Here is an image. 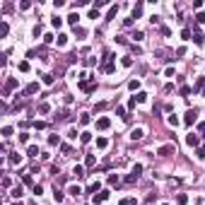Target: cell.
<instances>
[{
    "label": "cell",
    "instance_id": "6da1fadb",
    "mask_svg": "<svg viewBox=\"0 0 205 205\" xmlns=\"http://www.w3.org/2000/svg\"><path fill=\"white\" fill-rule=\"evenodd\" d=\"M159 157H171V155H176V145L174 142H167V145H162V147L157 150Z\"/></svg>",
    "mask_w": 205,
    "mask_h": 205
},
{
    "label": "cell",
    "instance_id": "7a4b0ae2",
    "mask_svg": "<svg viewBox=\"0 0 205 205\" xmlns=\"http://www.w3.org/2000/svg\"><path fill=\"white\" fill-rule=\"evenodd\" d=\"M196 121H198V111L196 109H188V111L184 113V123H186V126H193Z\"/></svg>",
    "mask_w": 205,
    "mask_h": 205
},
{
    "label": "cell",
    "instance_id": "3957f363",
    "mask_svg": "<svg viewBox=\"0 0 205 205\" xmlns=\"http://www.w3.org/2000/svg\"><path fill=\"white\" fill-rule=\"evenodd\" d=\"M111 128V118L109 116H99L97 118V131H109Z\"/></svg>",
    "mask_w": 205,
    "mask_h": 205
},
{
    "label": "cell",
    "instance_id": "277c9868",
    "mask_svg": "<svg viewBox=\"0 0 205 205\" xmlns=\"http://www.w3.org/2000/svg\"><path fill=\"white\" fill-rule=\"evenodd\" d=\"M80 89H82V92H94V89H97V80H92V82H89V80H80Z\"/></svg>",
    "mask_w": 205,
    "mask_h": 205
},
{
    "label": "cell",
    "instance_id": "5b68a950",
    "mask_svg": "<svg viewBox=\"0 0 205 205\" xmlns=\"http://www.w3.org/2000/svg\"><path fill=\"white\" fill-rule=\"evenodd\" d=\"M106 198H109V191H99L97 196H92V203H94V205H102Z\"/></svg>",
    "mask_w": 205,
    "mask_h": 205
},
{
    "label": "cell",
    "instance_id": "8992f818",
    "mask_svg": "<svg viewBox=\"0 0 205 205\" xmlns=\"http://www.w3.org/2000/svg\"><path fill=\"white\" fill-rule=\"evenodd\" d=\"M198 142H200V138H198L196 133H188L186 135V145L188 147H198Z\"/></svg>",
    "mask_w": 205,
    "mask_h": 205
},
{
    "label": "cell",
    "instance_id": "52a82bcc",
    "mask_svg": "<svg viewBox=\"0 0 205 205\" xmlns=\"http://www.w3.org/2000/svg\"><path fill=\"white\" fill-rule=\"evenodd\" d=\"M15 87H17V80H15V77H10L7 82H5V89H2V94H5V97H7V94L12 92V89H15Z\"/></svg>",
    "mask_w": 205,
    "mask_h": 205
},
{
    "label": "cell",
    "instance_id": "ba28073f",
    "mask_svg": "<svg viewBox=\"0 0 205 205\" xmlns=\"http://www.w3.org/2000/svg\"><path fill=\"white\" fill-rule=\"evenodd\" d=\"M145 138V128H133L131 131V140H142Z\"/></svg>",
    "mask_w": 205,
    "mask_h": 205
},
{
    "label": "cell",
    "instance_id": "9c48e42d",
    "mask_svg": "<svg viewBox=\"0 0 205 205\" xmlns=\"http://www.w3.org/2000/svg\"><path fill=\"white\" fill-rule=\"evenodd\" d=\"M36 92H39V82H29L24 89V94H36Z\"/></svg>",
    "mask_w": 205,
    "mask_h": 205
},
{
    "label": "cell",
    "instance_id": "30bf717a",
    "mask_svg": "<svg viewBox=\"0 0 205 205\" xmlns=\"http://www.w3.org/2000/svg\"><path fill=\"white\" fill-rule=\"evenodd\" d=\"M73 176L82 179V176H84V167H80V164H75V167H73Z\"/></svg>",
    "mask_w": 205,
    "mask_h": 205
},
{
    "label": "cell",
    "instance_id": "8fae6325",
    "mask_svg": "<svg viewBox=\"0 0 205 205\" xmlns=\"http://www.w3.org/2000/svg\"><path fill=\"white\" fill-rule=\"evenodd\" d=\"M99 188H102V184H99V181H94V184H89L87 193H94V196H97V193H99Z\"/></svg>",
    "mask_w": 205,
    "mask_h": 205
},
{
    "label": "cell",
    "instance_id": "7c38bea8",
    "mask_svg": "<svg viewBox=\"0 0 205 205\" xmlns=\"http://www.w3.org/2000/svg\"><path fill=\"white\" fill-rule=\"evenodd\" d=\"M203 87H205V80H203V77H198L196 84H193V92H203Z\"/></svg>",
    "mask_w": 205,
    "mask_h": 205
},
{
    "label": "cell",
    "instance_id": "4fadbf2b",
    "mask_svg": "<svg viewBox=\"0 0 205 205\" xmlns=\"http://www.w3.org/2000/svg\"><path fill=\"white\" fill-rule=\"evenodd\" d=\"M97 147H99V150H106V147H109V140L99 135V138H97Z\"/></svg>",
    "mask_w": 205,
    "mask_h": 205
},
{
    "label": "cell",
    "instance_id": "5bb4252c",
    "mask_svg": "<svg viewBox=\"0 0 205 205\" xmlns=\"http://www.w3.org/2000/svg\"><path fill=\"white\" fill-rule=\"evenodd\" d=\"M193 41H196V46H203V44H205V36L200 34V31H196V34H193Z\"/></svg>",
    "mask_w": 205,
    "mask_h": 205
},
{
    "label": "cell",
    "instance_id": "9a60e30c",
    "mask_svg": "<svg viewBox=\"0 0 205 205\" xmlns=\"http://www.w3.org/2000/svg\"><path fill=\"white\" fill-rule=\"evenodd\" d=\"M191 92H193V87H188V84H181V89H179V94H181V97H188Z\"/></svg>",
    "mask_w": 205,
    "mask_h": 205
},
{
    "label": "cell",
    "instance_id": "2e32d148",
    "mask_svg": "<svg viewBox=\"0 0 205 205\" xmlns=\"http://www.w3.org/2000/svg\"><path fill=\"white\" fill-rule=\"evenodd\" d=\"M22 193H24V188H22V186H17V188L10 191V196H12V198H22Z\"/></svg>",
    "mask_w": 205,
    "mask_h": 205
},
{
    "label": "cell",
    "instance_id": "e0dca14e",
    "mask_svg": "<svg viewBox=\"0 0 205 205\" xmlns=\"http://www.w3.org/2000/svg\"><path fill=\"white\" fill-rule=\"evenodd\" d=\"M140 15H142V2H135V7H133V19L140 17Z\"/></svg>",
    "mask_w": 205,
    "mask_h": 205
},
{
    "label": "cell",
    "instance_id": "ac0fdd59",
    "mask_svg": "<svg viewBox=\"0 0 205 205\" xmlns=\"http://www.w3.org/2000/svg\"><path fill=\"white\" fill-rule=\"evenodd\" d=\"M27 155H29V157H39V147H36V145H29Z\"/></svg>",
    "mask_w": 205,
    "mask_h": 205
},
{
    "label": "cell",
    "instance_id": "d6986e66",
    "mask_svg": "<svg viewBox=\"0 0 205 205\" xmlns=\"http://www.w3.org/2000/svg\"><path fill=\"white\" fill-rule=\"evenodd\" d=\"M128 89H131V92H138L140 89V80H131V82H128Z\"/></svg>",
    "mask_w": 205,
    "mask_h": 205
},
{
    "label": "cell",
    "instance_id": "ffe728a7",
    "mask_svg": "<svg viewBox=\"0 0 205 205\" xmlns=\"http://www.w3.org/2000/svg\"><path fill=\"white\" fill-rule=\"evenodd\" d=\"M48 145H51V147L60 145V138H58V135H48Z\"/></svg>",
    "mask_w": 205,
    "mask_h": 205
},
{
    "label": "cell",
    "instance_id": "44dd1931",
    "mask_svg": "<svg viewBox=\"0 0 205 205\" xmlns=\"http://www.w3.org/2000/svg\"><path fill=\"white\" fill-rule=\"evenodd\" d=\"M97 164V157L94 155H87V159H84V167H94Z\"/></svg>",
    "mask_w": 205,
    "mask_h": 205
},
{
    "label": "cell",
    "instance_id": "7402d4cb",
    "mask_svg": "<svg viewBox=\"0 0 205 205\" xmlns=\"http://www.w3.org/2000/svg\"><path fill=\"white\" fill-rule=\"evenodd\" d=\"M68 193H70V196H75V198H77V196H80V193H82V188H80V186H70V188H68Z\"/></svg>",
    "mask_w": 205,
    "mask_h": 205
},
{
    "label": "cell",
    "instance_id": "603a6c76",
    "mask_svg": "<svg viewBox=\"0 0 205 205\" xmlns=\"http://www.w3.org/2000/svg\"><path fill=\"white\" fill-rule=\"evenodd\" d=\"M135 102H138V104H145V102H147V94H145V92H138V94H135Z\"/></svg>",
    "mask_w": 205,
    "mask_h": 205
},
{
    "label": "cell",
    "instance_id": "cb8c5ba5",
    "mask_svg": "<svg viewBox=\"0 0 205 205\" xmlns=\"http://www.w3.org/2000/svg\"><path fill=\"white\" fill-rule=\"evenodd\" d=\"M121 65H123V68H131V65H133V58H131V56H123V58H121Z\"/></svg>",
    "mask_w": 205,
    "mask_h": 205
},
{
    "label": "cell",
    "instance_id": "d4e9b609",
    "mask_svg": "<svg viewBox=\"0 0 205 205\" xmlns=\"http://www.w3.org/2000/svg\"><path fill=\"white\" fill-rule=\"evenodd\" d=\"M176 203L179 205H186L188 203V196H186V193H179V196H176Z\"/></svg>",
    "mask_w": 205,
    "mask_h": 205
},
{
    "label": "cell",
    "instance_id": "484cf974",
    "mask_svg": "<svg viewBox=\"0 0 205 205\" xmlns=\"http://www.w3.org/2000/svg\"><path fill=\"white\" fill-rule=\"evenodd\" d=\"M7 31H10V27H7V22H2V24H0V36L5 39V36H7Z\"/></svg>",
    "mask_w": 205,
    "mask_h": 205
},
{
    "label": "cell",
    "instance_id": "4316f807",
    "mask_svg": "<svg viewBox=\"0 0 205 205\" xmlns=\"http://www.w3.org/2000/svg\"><path fill=\"white\" fill-rule=\"evenodd\" d=\"M89 121H92L89 113H82V116H80V126H89Z\"/></svg>",
    "mask_w": 205,
    "mask_h": 205
},
{
    "label": "cell",
    "instance_id": "83f0119b",
    "mask_svg": "<svg viewBox=\"0 0 205 205\" xmlns=\"http://www.w3.org/2000/svg\"><path fill=\"white\" fill-rule=\"evenodd\" d=\"M121 179H118V174H109V186H116Z\"/></svg>",
    "mask_w": 205,
    "mask_h": 205
},
{
    "label": "cell",
    "instance_id": "f1b7e54d",
    "mask_svg": "<svg viewBox=\"0 0 205 205\" xmlns=\"http://www.w3.org/2000/svg\"><path fill=\"white\" fill-rule=\"evenodd\" d=\"M31 191H34V196H41V193H44V186H41V184H34Z\"/></svg>",
    "mask_w": 205,
    "mask_h": 205
},
{
    "label": "cell",
    "instance_id": "f546056e",
    "mask_svg": "<svg viewBox=\"0 0 205 205\" xmlns=\"http://www.w3.org/2000/svg\"><path fill=\"white\" fill-rule=\"evenodd\" d=\"M77 19H80V15H77V12H73V15H70V17H68V22H70V24H73V27H77Z\"/></svg>",
    "mask_w": 205,
    "mask_h": 205
},
{
    "label": "cell",
    "instance_id": "4dcf8cb0",
    "mask_svg": "<svg viewBox=\"0 0 205 205\" xmlns=\"http://www.w3.org/2000/svg\"><path fill=\"white\" fill-rule=\"evenodd\" d=\"M116 12H118V5H111V10H109L106 19H113V17H116Z\"/></svg>",
    "mask_w": 205,
    "mask_h": 205
},
{
    "label": "cell",
    "instance_id": "1f68e13d",
    "mask_svg": "<svg viewBox=\"0 0 205 205\" xmlns=\"http://www.w3.org/2000/svg\"><path fill=\"white\" fill-rule=\"evenodd\" d=\"M48 111H51V106H48L46 102H44V104H39V113H48Z\"/></svg>",
    "mask_w": 205,
    "mask_h": 205
},
{
    "label": "cell",
    "instance_id": "d6a6232c",
    "mask_svg": "<svg viewBox=\"0 0 205 205\" xmlns=\"http://www.w3.org/2000/svg\"><path fill=\"white\" fill-rule=\"evenodd\" d=\"M116 113H118V116H121L123 121H128V116H126V109H123V106H116Z\"/></svg>",
    "mask_w": 205,
    "mask_h": 205
},
{
    "label": "cell",
    "instance_id": "836d02e7",
    "mask_svg": "<svg viewBox=\"0 0 205 205\" xmlns=\"http://www.w3.org/2000/svg\"><path fill=\"white\" fill-rule=\"evenodd\" d=\"M92 140V133H80V142H89Z\"/></svg>",
    "mask_w": 205,
    "mask_h": 205
},
{
    "label": "cell",
    "instance_id": "e575fe53",
    "mask_svg": "<svg viewBox=\"0 0 205 205\" xmlns=\"http://www.w3.org/2000/svg\"><path fill=\"white\" fill-rule=\"evenodd\" d=\"M51 24H53L56 29H60V27H63V19H60V17H53V19H51Z\"/></svg>",
    "mask_w": 205,
    "mask_h": 205
},
{
    "label": "cell",
    "instance_id": "d590c367",
    "mask_svg": "<svg viewBox=\"0 0 205 205\" xmlns=\"http://www.w3.org/2000/svg\"><path fill=\"white\" fill-rule=\"evenodd\" d=\"M10 164H19V162H22V157H19V155H10Z\"/></svg>",
    "mask_w": 205,
    "mask_h": 205
},
{
    "label": "cell",
    "instance_id": "8d00e7d4",
    "mask_svg": "<svg viewBox=\"0 0 205 205\" xmlns=\"http://www.w3.org/2000/svg\"><path fill=\"white\" fill-rule=\"evenodd\" d=\"M140 171H142V164H133L131 174H135V176H140Z\"/></svg>",
    "mask_w": 205,
    "mask_h": 205
},
{
    "label": "cell",
    "instance_id": "74e56055",
    "mask_svg": "<svg viewBox=\"0 0 205 205\" xmlns=\"http://www.w3.org/2000/svg\"><path fill=\"white\" fill-rule=\"evenodd\" d=\"M63 198H65V196H63V193H60V191L56 188V193H53V200H56V203H63Z\"/></svg>",
    "mask_w": 205,
    "mask_h": 205
},
{
    "label": "cell",
    "instance_id": "f35d334b",
    "mask_svg": "<svg viewBox=\"0 0 205 205\" xmlns=\"http://www.w3.org/2000/svg\"><path fill=\"white\" fill-rule=\"evenodd\" d=\"M68 44V36L65 34H58V46H65Z\"/></svg>",
    "mask_w": 205,
    "mask_h": 205
},
{
    "label": "cell",
    "instance_id": "ab89813d",
    "mask_svg": "<svg viewBox=\"0 0 205 205\" xmlns=\"http://www.w3.org/2000/svg\"><path fill=\"white\" fill-rule=\"evenodd\" d=\"M53 82H56L53 75H44V84H53Z\"/></svg>",
    "mask_w": 205,
    "mask_h": 205
},
{
    "label": "cell",
    "instance_id": "60d3db41",
    "mask_svg": "<svg viewBox=\"0 0 205 205\" xmlns=\"http://www.w3.org/2000/svg\"><path fill=\"white\" fill-rule=\"evenodd\" d=\"M179 123H181V121H179V118H176V116H169V126H171V128H176V126H179Z\"/></svg>",
    "mask_w": 205,
    "mask_h": 205
},
{
    "label": "cell",
    "instance_id": "b9f144b4",
    "mask_svg": "<svg viewBox=\"0 0 205 205\" xmlns=\"http://www.w3.org/2000/svg\"><path fill=\"white\" fill-rule=\"evenodd\" d=\"M186 56V46H179L176 48V58H184Z\"/></svg>",
    "mask_w": 205,
    "mask_h": 205
},
{
    "label": "cell",
    "instance_id": "7bdbcfd3",
    "mask_svg": "<svg viewBox=\"0 0 205 205\" xmlns=\"http://www.w3.org/2000/svg\"><path fill=\"white\" fill-rule=\"evenodd\" d=\"M89 19H99V10H97V7L89 10Z\"/></svg>",
    "mask_w": 205,
    "mask_h": 205
},
{
    "label": "cell",
    "instance_id": "ee69618b",
    "mask_svg": "<svg viewBox=\"0 0 205 205\" xmlns=\"http://www.w3.org/2000/svg\"><path fill=\"white\" fill-rule=\"evenodd\" d=\"M118 205H135V198H123Z\"/></svg>",
    "mask_w": 205,
    "mask_h": 205
},
{
    "label": "cell",
    "instance_id": "f6af8a7d",
    "mask_svg": "<svg viewBox=\"0 0 205 205\" xmlns=\"http://www.w3.org/2000/svg\"><path fill=\"white\" fill-rule=\"evenodd\" d=\"M196 155H198V159H205V145H203V147H198V150H196Z\"/></svg>",
    "mask_w": 205,
    "mask_h": 205
},
{
    "label": "cell",
    "instance_id": "bcb514c9",
    "mask_svg": "<svg viewBox=\"0 0 205 205\" xmlns=\"http://www.w3.org/2000/svg\"><path fill=\"white\" fill-rule=\"evenodd\" d=\"M181 39H186V41H188V39H191V29H181Z\"/></svg>",
    "mask_w": 205,
    "mask_h": 205
},
{
    "label": "cell",
    "instance_id": "7dc6e473",
    "mask_svg": "<svg viewBox=\"0 0 205 205\" xmlns=\"http://www.w3.org/2000/svg\"><path fill=\"white\" fill-rule=\"evenodd\" d=\"M2 135H5V138H10V135H12V126H5V128H2Z\"/></svg>",
    "mask_w": 205,
    "mask_h": 205
},
{
    "label": "cell",
    "instance_id": "c3c4849f",
    "mask_svg": "<svg viewBox=\"0 0 205 205\" xmlns=\"http://www.w3.org/2000/svg\"><path fill=\"white\" fill-rule=\"evenodd\" d=\"M135 181H138V176H135V174H128V176H126V184H135Z\"/></svg>",
    "mask_w": 205,
    "mask_h": 205
},
{
    "label": "cell",
    "instance_id": "681fc988",
    "mask_svg": "<svg viewBox=\"0 0 205 205\" xmlns=\"http://www.w3.org/2000/svg\"><path fill=\"white\" fill-rule=\"evenodd\" d=\"M68 138H70V140L77 138V128H70V131H68Z\"/></svg>",
    "mask_w": 205,
    "mask_h": 205
},
{
    "label": "cell",
    "instance_id": "f907efd6",
    "mask_svg": "<svg viewBox=\"0 0 205 205\" xmlns=\"http://www.w3.org/2000/svg\"><path fill=\"white\" fill-rule=\"evenodd\" d=\"M196 22H198V24H203V22H205V12H198V15H196Z\"/></svg>",
    "mask_w": 205,
    "mask_h": 205
},
{
    "label": "cell",
    "instance_id": "816d5d0a",
    "mask_svg": "<svg viewBox=\"0 0 205 205\" xmlns=\"http://www.w3.org/2000/svg\"><path fill=\"white\" fill-rule=\"evenodd\" d=\"M19 70H22V73H27V70H29V63H27V60H22V63H19Z\"/></svg>",
    "mask_w": 205,
    "mask_h": 205
},
{
    "label": "cell",
    "instance_id": "f5cc1de1",
    "mask_svg": "<svg viewBox=\"0 0 205 205\" xmlns=\"http://www.w3.org/2000/svg\"><path fill=\"white\" fill-rule=\"evenodd\" d=\"M34 128H36V131H44V128H46V123H44V121H36V123H34Z\"/></svg>",
    "mask_w": 205,
    "mask_h": 205
},
{
    "label": "cell",
    "instance_id": "db71d44e",
    "mask_svg": "<svg viewBox=\"0 0 205 205\" xmlns=\"http://www.w3.org/2000/svg\"><path fill=\"white\" fill-rule=\"evenodd\" d=\"M41 31H44V27H41V24H36V27H34V36H41Z\"/></svg>",
    "mask_w": 205,
    "mask_h": 205
},
{
    "label": "cell",
    "instance_id": "11a10c76",
    "mask_svg": "<svg viewBox=\"0 0 205 205\" xmlns=\"http://www.w3.org/2000/svg\"><path fill=\"white\" fill-rule=\"evenodd\" d=\"M133 39H135V41H142V39H145V34H142V31H135V34H133Z\"/></svg>",
    "mask_w": 205,
    "mask_h": 205
},
{
    "label": "cell",
    "instance_id": "9f6ffc18",
    "mask_svg": "<svg viewBox=\"0 0 205 205\" xmlns=\"http://www.w3.org/2000/svg\"><path fill=\"white\" fill-rule=\"evenodd\" d=\"M22 181H24L27 186H31V174H24V176H22Z\"/></svg>",
    "mask_w": 205,
    "mask_h": 205
},
{
    "label": "cell",
    "instance_id": "6f0895ef",
    "mask_svg": "<svg viewBox=\"0 0 205 205\" xmlns=\"http://www.w3.org/2000/svg\"><path fill=\"white\" fill-rule=\"evenodd\" d=\"M19 142H29V135H27V133H19Z\"/></svg>",
    "mask_w": 205,
    "mask_h": 205
},
{
    "label": "cell",
    "instance_id": "680465c9",
    "mask_svg": "<svg viewBox=\"0 0 205 205\" xmlns=\"http://www.w3.org/2000/svg\"><path fill=\"white\" fill-rule=\"evenodd\" d=\"M60 152H63V155H70V145H60Z\"/></svg>",
    "mask_w": 205,
    "mask_h": 205
},
{
    "label": "cell",
    "instance_id": "91938a15",
    "mask_svg": "<svg viewBox=\"0 0 205 205\" xmlns=\"http://www.w3.org/2000/svg\"><path fill=\"white\" fill-rule=\"evenodd\" d=\"M198 131H200V133L205 135V121H200V123H198Z\"/></svg>",
    "mask_w": 205,
    "mask_h": 205
},
{
    "label": "cell",
    "instance_id": "94428289",
    "mask_svg": "<svg viewBox=\"0 0 205 205\" xmlns=\"http://www.w3.org/2000/svg\"><path fill=\"white\" fill-rule=\"evenodd\" d=\"M203 97H205V87H203Z\"/></svg>",
    "mask_w": 205,
    "mask_h": 205
},
{
    "label": "cell",
    "instance_id": "6125c7cd",
    "mask_svg": "<svg viewBox=\"0 0 205 205\" xmlns=\"http://www.w3.org/2000/svg\"><path fill=\"white\" fill-rule=\"evenodd\" d=\"M15 205H22V203H15Z\"/></svg>",
    "mask_w": 205,
    "mask_h": 205
},
{
    "label": "cell",
    "instance_id": "be15d7a7",
    "mask_svg": "<svg viewBox=\"0 0 205 205\" xmlns=\"http://www.w3.org/2000/svg\"><path fill=\"white\" fill-rule=\"evenodd\" d=\"M162 205H169V203H162Z\"/></svg>",
    "mask_w": 205,
    "mask_h": 205
}]
</instances>
